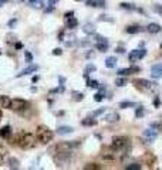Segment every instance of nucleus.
I'll use <instances>...</instances> for the list:
<instances>
[{
  "label": "nucleus",
  "instance_id": "18",
  "mask_svg": "<svg viewBox=\"0 0 162 170\" xmlns=\"http://www.w3.org/2000/svg\"><path fill=\"white\" fill-rule=\"evenodd\" d=\"M82 31L86 33V34H94L95 33V26L92 23H86L82 26Z\"/></svg>",
  "mask_w": 162,
  "mask_h": 170
},
{
  "label": "nucleus",
  "instance_id": "6",
  "mask_svg": "<svg viewBox=\"0 0 162 170\" xmlns=\"http://www.w3.org/2000/svg\"><path fill=\"white\" fill-rule=\"evenodd\" d=\"M132 84H134L135 88L138 91H141V92H148V91H151L155 88L154 84H151L148 80H144V78H135V80L132 81Z\"/></svg>",
  "mask_w": 162,
  "mask_h": 170
},
{
  "label": "nucleus",
  "instance_id": "7",
  "mask_svg": "<svg viewBox=\"0 0 162 170\" xmlns=\"http://www.w3.org/2000/svg\"><path fill=\"white\" fill-rule=\"evenodd\" d=\"M10 109L17 112V113H24V111L28 109V102L24 101V99H20V98L13 99V101H11V105H10Z\"/></svg>",
  "mask_w": 162,
  "mask_h": 170
},
{
  "label": "nucleus",
  "instance_id": "20",
  "mask_svg": "<svg viewBox=\"0 0 162 170\" xmlns=\"http://www.w3.org/2000/svg\"><path fill=\"white\" fill-rule=\"evenodd\" d=\"M10 136H11V128L10 126H4L0 129V138L9 139Z\"/></svg>",
  "mask_w": 162,
  "mask_h": 170
},
{
  "label": "nucleus",
  "instance_id": "47",
  "mask_svg": "<svg viewBox=\"0 0 162 170\" xmlns=\"http://www.w3.org/2000/svg\"><path fill=\"white\" fill-rule=\"evenodd\" d=\"M61 53H63V51H61V48H54V50H53L54 55H61Z\"/></svg>",
  "mask_w": 162,
  "mask_h": 170
},
{
  "label": "nucleus",
  "instance_id": "8",
  "mask_svg": "<svg viewBox=\"0 0 162 170\" xmlns=\"http://www.w3.org/2000/svg\"><path fill=\"white\" fill-rule=\"evenodd\" d=\"M142 162L146 165V167H149V169H154L155 166H157V156L151 152H146L144 156H142Z\"/></svg>",
  "mask_w": 162,
  "mask_h": 170
},
{
  "label": "nucleus",
  "instance_id": "38",
  "mask_svg": "<svg viewBox=\"0 0 162 170\" xmlns=\"http://www.w3.org/2000/svg\"><path fill=\"white\" fill-rule=\"evenodd\" d=\"M73 96H74L76 101H82V98H84V95L81 92H73Z\"/></svg>",
  "mask_w": 162,
  "mask_h": 170
},
{
  "label": "nucleus",
  "instance_id": "14",
  "mask_svg": "<svg viewBox=\"0 0 162 170\" xmlns=\"http://www.w3.org/2000/svg\"><path fill=\"white\" fill-rule=\"evenodd\" d=\"M146 31L151 33V34H157V33L161 31V26L157 24V23H151V24L146 26Z\"/></svg>",
  "mask_w": 162,
  "mask_h": 170
},
{
  "label": "nucleus",
  "instance_id": "23",
  "mask_svg": "<svg viewBox=\"0 0 162 170\" xmlns=\"http://www.w3.org/2000/svg\"><path fill=\"white\" fill-rule=\"evenodd\" d=\"M81 125H82V126H95V125H97V121L92 119V118H86V119L81 121Z\"/></svg>",
  "mask_w": 162,
  "mask_h": 170
},
{
  "label": "nucleus",
  "instance_id": "26",
  "mask_svg": "<svg viewBox=\"0 0 162 170\" xmlns=\"http://www.w3.org/2000/svg\"><path fill=\"white\" fill-rule=\"evenodd\" d=\"M127 82H128V81H127V78H125V77H121V75H119V78H117V80H115V85H117V86H125V85H127Z\"/></svg>",
  "mask_w": 162,
  "mask_h": 170
},
{
  "label": "nucleus",
  "instance_id": "22",
  "mask_svg": "<svg viewBox=\"0 0 162 170\" xmlns=\"http://www.w3.org/2000/svg\"><path fill=\"white\" fill-rule=\"evenodd\" d=\"M73 128L71 126H58L57 128V133L58 135H68V133H73Z\"/></svg>",
  "mask_w": 162,
  "mask_h": 170
},
{
  "label": "nucleus",
  "instance_id": "51",
  "mask_svg": "<svg viewBox=\"0 0 162 170\" xmlns=\"http://www.w3.org/2000/svg\"><path fill=\"white\" fill-rule=\"evenodd\" d=\"M57 1H58V0H49V4L54 6V4H57Z\"/></svg>",
  "mask_w": 162,
  "mask_h": 170
},
{
  "label": "nucleus",
  "instance_id": "50",
  "mask_svg": "<svg viewBox=\"0 0 162 170\" xmlns=\"http://www.w3.org/2000/svg\"><path fill=\"white\" fill-rule=\"evenodd\" d=\"M95 40H97V41H104V40H107V38L103 37V36H98V34H97V36H95Z\"/></svg>",
  "mask_w": 162,
  "mask_h": 170
},
{
  "label": "nucleus",
  "instance_id": "32",
  "mask_svg": "<svg viewBox=\"0 0 162 170\" xmlns=\"http://www.w3.org/2000/svg\"><path fill=\"white\" fill-rule=\"evenodd\" d=\"M30 4H32L34 9H43L44 1H43V0H34V1H33V3H30Z\"/></svg>",
  "mask_w": 162,
  "mask_h": 170
},
{
  "label": "nucleus",
  "instance_id": "62",
  "mask_svg": "<svg viewBox=\"0 0 162 170\" xmlns=\"http://www.w3.org/2000/svg\"><path fill=\"white\" fill-rule=\"evenodd\" d=\"M77 1H80V0H77Z\"/></svg>",
  "mask_w": 162,
  "mask_h": 170
},
{
  "label": "nucleus",
  "instance_id": "2",
  "mask_svg": "<svg viewBox=\"0 0 162 170\" xmlns=\"http://www.w3.org/2000/svg\"><path fill=\"white\" fill-rule=\"evenodd\" d=\"M16 139H17V145L22 149H24V150L36 148V145H37V142H38L37 136L30 132H20L16 136Z\"/></svg>",
  "mask_w": 162,
  "mask_h": 170
},
{
  "label": "nucleus",
  "instance_id": "25",
  "mask_svg": "<svg viewBox=\"0 0 162 170\" xmlns=\"http://www.w3.org/2000/svg\"><path fill=\"white\" fill-rule=\"evenodd\" d=\"M19 165H20V162H19L16 157H10V159H9V167H10V169H17Z\"/></svg>",
  "mask_w": 162,
  "mask_h": 170
},
{
  "label": "nucleus",
  "instance_id": "11",
  "mask_svg": "<svg viewBox=\"0 0 162 170\" xmlns=\"http://www.w3.org/2000/svg\"><path fill=\"white\" fill-rule=\"evenodd\" d=\"M144 138L148 140V143H152L154 142V139L157 138V130L155 129H145L144 130Z\"/></svg>",
  "mask_w": 162,
  "mask_h": 170
},
{
  "label": "nucleus",
  "instance_id": "40",
  "mask_svg": "<svg viewBox=\"0 0 162 170\" xmlns=\"http://www.w3.org/2000/svg\"><path fill=\"white\" fill-rule=\"evenodd\" d=\"M104 111H105V108H101V109H98V111H94L91 113V116H100V115H101V113H104Z\"/></svg>",
  "mask_w": 162,
  "mask_h": 170
},
{
  "label": "nucleus",
  "instance_id": "34",
  "mask_svg": "<svg viewBox=\"0 0 162 170\" xmlns=\"http://www.w3.org/2000/svg\"><path fill=\"white\" fill-rule=\"evenodd\" d=\"M125 169L127 170H141V165H138V163H131V165L125 166Z\"/></svg>",
  "mask_w": 162,
  "mask_h": 170
},
{
  "label": "nucleus",
  "instance_id": "31",
  "mask_svg": "<svg viewBox=\"0 0 162 170\" xmlns=\"http://www.w3.org/2000/svg\"><path fill=\"white\" fill-rule=\"evenodd\" d=\"M7 153H9V152H7V149H6L4 146H0V163L4 160V157L7 156Z\"/></svg>",
  "mask_w": 162,
  "mask_h": 170
},
{
  "label": "nucleus",
  "instance_id": "54",
  "mask_svg": "<svg viewBox=\"0 0 162 170\" xmlns=\"http://www.w3.org/2000/svg\"><path fill=\"white\" fill-rule=\"evenodd\" d=\"M70 16H74V13H73V11H68V13H65V14H64V17H70Z\"/></svg>",
  "mask_w": 162,
  "mask_h": 170
},
{
  "label": "nucleus",
  "instance_id": "44",
  "mask_svg": "<svg viewBox=\"0 0 162 170\" xmlns=\"http://www.w3.org/2000/svg\"><path fill=\"white\" fill-rule=\"evenodd\" d=\"M17 38H16V36H13V34H9L7 36V42H13V41H16Z\"/></svg>",
  "mask_w": 162,
  "mask_h": 170
},
{
  "label": "nucleus",
  "instance_id": "52",
  "mask_svg": "<svg viewBox=\"0 0 162 170\" xmlns=\"http://www.w3.org/2000/svg\"><path fill=\"white\" fill-rule=\"evenodd\" d=\"M90 44H91L90 41H82V42H81V45H82V47H87V45H90Z\"/></svg>",
  "mask_w": 162,
  "mask_h": 170
},
{
  "label": "nucleus",
  "instance_id": "4",
  "mask_svg": "<svg viewBox=\"0 0 162 170\" xmlns=\"http://www.w3.org/2000/svg\"><path fill=\"white\" fill-rule=\"evenodd\" d=\"M78 143H73V142H60V143L53 145L51 148L49 149V153L51 156L57 153H61V152H71L74 148H77Z\"/></svg>",
  "mask_w": 162,
  "mask_h": 170
},
{
  "label": "nucleus",
  "instance_id": "58",
  "mask_svg": "<svg viewBox=\"0 0 162 170\" xmlns=\"http://www.w3.org/2000/svg\"><path fill=\"white\" fill-rule=\"evenodd\" d=\"M6 1H7V0H0V6H3L6 3Z\"/></svg>",
  "mask_w": 162,
  "mask_h": 170
},
{
  "label": "nucleus",
  "instance_id": "33",
  "mask_svg": "<svg viewBox=\"0 0 162 170\" xmlns=\"http://www.w3.org/2000/svg\"><path fill=\"white\" fill-rule=\"evenodd\" d=\"M119 7H121V9H125V10H135V6L130 4V3H121Z\"/></svg>",
  "mask_w": 162,
  "mask_h": 170
},
{
  "label": "nucleus",
  "instance_id": "39",
  "mask_svg": "<svg viewBox=\"0 0 162 170\" xmlns=\"http://www.w3.org/2000/svg\"><path fill=\"white\" fill-rule=\"evenodd\" d=\"M92 71H95V65L88 64V65L86 67V74H88V72H92Z\"/></svg>",
  "mask_w": 162,
  "mask_h": 170
},
{
  "label": "nucleus",
  "instance_id": "27",
  "mask_svg": "<svg viewBox=\"0 0 162 170\" xmlns=\"http://www.w3.org/2000/svg\"><path fill=\"white\" fill-rule=\"evenodd\" d=\"M104 91H105V88L101 86V92H97V94L94 95V101H97V102L103 101V99H104Z\"/></svg>",
  "mask_w": 162,
  "mask_h": 170
},
{
  "label": "nucleus",
  "instance_id": "1",
  "mask_svg": "<svg viewBox=\"0 0 162 170\" xmlns=\"http://www.w3.org/2000/svg\"><path fill=\"white\" fill-rule=\"evenodd\" d=\"M111 149L115 152V154L119 153L121 157H125L127 154L130 153V149H131L130 139L125 138V136H117V138H114L112 142H111Z\"/></svg>",
  "mask_w": 162,
  "mask_h": 170
},
{
  "label": "nucleus",
  "instance_id": "35",
  "mask_svg": "<svg viewBox=\"0 0 162 170\" xmlns=\"http://www.w3.org/2000/svg\"><path fill=\"white\" fill-rule=\"evenodd\" d=\"M151 128H152V129H155V130H158V132H162V123L161 122L151 123Z\"/></svg>",
  "mask_w": 162,
  "mask_h": 170
},
{
  "label": "nucleus",
  "instance_id": "55",
  "mask_svg": "<svg viewBox=\"0 0 162 170\" xmlns=\"http://www.w3.org/2000/svg\"><path fill=\"white\" fill-rule=\"evenodd\" d=\"M58 81H60V84H64V78H63V77H58Z\"/></svg>",
  "mask_w": 162,
  "mask_h": 170
},
{
  "label": "nucleus",
  "instance_id": "19",
  "mask_svg": "<svg viewBox=\"0 0 162 170\" xmlns=\"http://www.w3.org/2000/svg\"><path fill=\"white\" fill-rule=\"evenodd\" d=\"M125 31L128 33V34H136V33L141 31V27L138 24H131V26L125 27Z\"/></svg>",
  "mask_w": 162,
  "mask_h": 170
},
{
  "label": "nucleus",
  "instance_id": "10",
  "mask_svg": "<svg viewBox=\"0 0 162 170\" xmlns=\"http://www.w3.org/2000/svg\"><path fill=\"white\" fill-rule=\"evenodd\" d=\"M140 71H141L140 67H130V68H121V69H118V72H117V74L121 75V77H127V75L134 74V72H140Z\"/></svg>",
  "mask_w": 162,
  "mask_h": 170
},
{
  "label": "nucleus",
  "instance_id": "63",
  "mask_svg": "<svg viewBox=\"0 0 162 170\" xmlns=\"http://www.w3.org/2000/svg\"><path fill=\"white\" fill-rule=\"evenodd\" d=\"M0 54H2V53H0Z\"/></svg>",
  "mask_w": 162,
  "mask_h": 170
},
{
  "label": "nucleus",
  "instance_id": "37",
  "mask_svg": "<svg viewBox=\"0 0 162 170\" xmlns=\"http://www.w3.org/2000/svg\"><path fill=\"white\" fill-rule=\"evenodd\" d=\"M87 85L91 86V88H100V84L97 81H91V80H87Z\"/></svg>",
  "mask_w": 162,
  "mask_h": 170
},
{
  "label": "nucleus",
  "instance_id": "49",
  "mask_svg": "<svg viewBox=\"0 0 162 170\" xmlns=\"http://www.w3.org/2000/svg\"><path fill=\"white\" fill-rule=\"evenodd\" d=\"M115 51H117L118 54H124L125 53V48L124 47H117V50H115Z\"/></svg>",
  "mask_w": 162,
  "mask_h": 170
},
{
  "label": "nucleus",
  "instance_id": "21",
  "mask_svg": "<svg viewBox=\"0 0 162 170\" xmlns=\"http://www.w3.org/2000/svg\"><path fill=\"white\" fill-rule=\"evenodd\" d=\"M95 47H97V50L100 51V53H105V51L108 50V41L107 40H104V41H97Z\"/></svg>",
  "mask_w": 162,
  "mask_h": 170
},
{
  "label": "nucleus",
  "instance_id": "59",
  "mask_svg": "<svg viewBox=\"0 0 162 170\" xmlns=\"http://www.w3.org/2000/svg\"><path fill=\"white\" fill-rule=\"evenodd\" d=\"M13 1H16V3H23L24 0H13Z\"/></svg>",
  "mask_w": 162,
  "mask_h": 170
},
{
  "label": "nucleus",
  "instance_id": "16",
  "mask_svg": "<svg viewBox=\"0 0 162 170\" xmlns=\"http://www.w3.org/2000/svg\"><path fill=\"white\" fill-rule=\"evenodd\" d=\"M0 105L3 106V108H7V109H10L11 99H10V98H9L7 95H2V96H0Z\"/></svg>",
  "mask_w": 162,
  "mask_h": 170
},
{
  "label": "nucleus",
  "instance_id": "15",
  "mask_svg": "<svg viewBox=\"0 0 162 170\" xmlns=\"http://www.w3.org/2000/svg\"><path fill=\"white\" fill-rule=\"evenodd\" d=\"M104 119H105L107 122H118V121H119V115L117 113V112H110V113L105 115Z\"/></svg>",
  "mask_w": 162,
  "mask_h": 170
},
{
  "label": "nucleus",
  "instance_id": "53",
  "mask_svg": "<svg viewBox=\"0 0 162 170\" xmlns=\"http://www.w3.org/2000/svg\"><path fill=\"white\" fill-rule=\"evenodd\" d=\"M54 10V6H50L49 9H46V13H50V11H53Z\"/></svg>",
  "mask_w": 162,
  "mask_h": 170
},
{
  "label": "nucleus",
  "instance_id": "41",
  "mask_svg": "<svg viewBox=\"0 0 162 170\" xmlns=\"http://www.w3.org/2000/svg\"><path fill=\"white\" fill-rule=\"evenodd\" d=\"M154 10H155V13H158V14H161L162 16V6L161 4H158L157 3V4L154 6Z\"/></svg>",
  "mask_w": 162,
  "mask_h": 170
},
{
  "label": "nucleus",
  "instance_id": "45",
  "mask_svg": "<svg viewBox=\"0 0 162 170\" xmlns=\"http://www.w3.org/2000/svg\"><path fill=\"white\" fill-rule=\"evenodd\" d=\"M16 23H17L16 19H11V20L9 21V27H10V28H13V27L16 26Z\"/></svg>",
  "mask_w": 162,
  "mask_h": 170
},
{
  "label": "nucleus",
  "instance_id": "13",
  "mask_svg": "<svg viewBox=\"0 0 162 170\" xmlns=\"http://www.w3.org/2000/svg\"><path fill=\"white\" fill-rule=\"evenodd\" d=\"M77 24H78V21L74 16L65 17V27L67 28H74V27H77Z\"/></svg>",
  "mask_w": 162,
  "mask_h": 170
},
{
  "label": "nucleus",
  "instance_id": "57",
  "mask_svg": "<svg viewBox=\"0 0 162 170\" xmlns=\"http://www.w3.org/2000/svg\"><path fill=\"white\" fill-rule=\"evenodd\" d=\"M22 47H23L22 42H17V44H16V48H22Z\"/></svg>",
  "mask_w": 162,
  "mask_h": 170
},
{
  "label": "nucleus",
  "instance_id": "30",
  "mask_svg": "<svg viewBox=\"0 0 162 170\" xmlns=\"http://www.w3.org/2000/svg\"><path fill=\"white\" fill-rule=\"evenodd\" d=\"M144 115H145V108L138 106V108H136V111H135V116H136V118H142Z\"/></svg>",
  "mask_w": 162,
  "mask_h": 170
},
{
  "label": "nucleus",
  "instance_id": "3",
  "mask_svg": "<svg viewBox=\"0 0 162 170\" xmlns=\"http://www.w3.org/2000/svg\"><path fill=\"white\" fill-rule=\"evenodd\" d=\"M36 136H37V140L40 143L47 145L53 140L54 133H53V130H51L50 128H47L46 125H40V126H37V129H36Z\"/></svg>",
  "mask_w": 162,
  "mask_h": 170
},
{
  "label": "nucleus",
  "instance_id": "46",
  "mask_svg": "<svg viewBox=\"0 0 162 170\" xmlns=\"http://www.w3.org/2000/svg\"><path fill=\"white\" fill-rule=\"evenodd\" d=\"M24 57H26V60L28 61V63H30V61L33 60V55H32L30 53H28V51H26V54H24Z\"/></svg>",
  "mask_w": 162,
  "mask_h": 170
},
{
  "label": "nucleus",
  "instance_id": "42",
  "mask_svg": "<svg viewBox=\"0 0 162 170\" xmlns=\"http://www.w3.org/2000/svg\"><path fill=\"white\" fill-rule=\"evenodd\" d=\"M154 106H155V108H159V106H161V99H159V96H155V98H154Z\"/></svg>",
  "mask_w": 162,
  "mask_h": 170
},
{
  "label": "nucleus",
  "instance_id": "48",
  "mask_svg": "<svg viewBox=\"0 0 162 170\" xmlns=\"http://www.w3.org/2000/svg\"><path fill=\"white\" fill-rule=\"evenodd\" d=\"M97 7H105V1L104 0H97Z\"/></svg>",
  "mask_w": 162,
  "mask_h": 170
},
{
  "label": "nucleus",
  "instance_id": "60",
  "mask_svg": "<svg viewBox=\"0 0 162 170\" xmlns=\"http://www.w3.org/2000/svg\"><path fill=\"white\" fill-rule=\"evenodd\" d=\"M0 119H2V111H0Z\"/></svg>",
  "mask_w": 162,
  "mask_h": 170
},
{
  "label": "nucleus",
  "instance_id": "28",
  "mask_svg": "<svg viewBox=\"0 0 162 170\" xmlns=\"http://www.w3.org/2000/svg\"><path fill=\"white\" fill-rule=\"evenodd\" d=\"M84 169L86 170H100L101 169V166L97 165V163H88V165L84 166Z\"/></svg>",
  "mask_w": 162,
  "mask_h": 170
},
{
  "label": "nucleus",
  "instance_id": "56",
  "mask_svg": "<svg viewBox=\"0 0 162 170\" xmlns=\"http://www.w3.org/2000/svg\"><path fill=\"white\" fill-rule=\"evenodd\" d=\"M92 55H94V54H92V53H87V55H86V57H87V58H91Z\"/></svg>",
  "mask_w": 162,
  "mask_h": 170
},
{
  "label": "nucleus",
  "instance_id": "43",
  "mask_svg": "<svg viewBox=\"0 0 162 170\" xmlns=\"http://www.w3.org/2000/svg\"><path fill=\"white\" fill-rule=\"evenodd\" d=\"M87 6H90V7H97V0H87Z\"/></svg>",
  "mask_w": 162,
  "mask_h": 170
},
{
  "label": "nucleus",
  "instance_id": "24",
  "mask_svg": "<svg viewBox=\"0 0 162 170\" xmlns=\"http://www.w3.org/2000/svg\"><path fill=\"white\" fill-rule=\"evenodd\" d=\"M115 64H117V58H115V57H108V58L105 60V67H107V68H114Z\"/></svg>",
  "mask_w": 162,
  "mask_h": 170
},
{
  "label": "nucleus",
  "instance_id": "36",
  "mask_svg": "<svg viewBox=\"0 0 162 170\" xmlns=\"http://www.w3.org/2000/svg\"><path fill=\"white\" fill-rule=\"evenodd\" d=\"M98 19H100V21H108V23H114V19H112V17L107 16V14H103V16H100Z\"/></svg>",
  "mask_w": 162,
  "mask_h": 170
},
{
  "label": "nucleus",
  "instance_id": "12",
  "mask_svg": "<svg viewBox=\"0 0 162 170\" xmlns=\"http://www.w3.org/2000/svg\"><path fill=\"white\" fill-rule=\"evenodd\" d=\"M151 75H152V78H161L162 77V64H157V65L152 67Z\"/></svg>",
  "mask_w": 162,
  "mask_h": 170
},
{
  "label": "nucleus",
  "instance_id": "29",
  "mask_svg": "<svg viewBox=\"0 0 162 170\" xmlns=\"http://www.w3.org/2000/svg\"><path fill=\"white\" fill-rule=\"evenodd\" d=\"M132 106H135L134 102H130V101L119 102V108H121V109H125V108H132Z\"/></svg>",
  "mask_w": 162,
  "mask_h": 170
},
{
  "label": "nucleus",
  "instance_id": "5",
  "mask_svg": "<svg viewBox=\"0 0 162 170\" xmlns=\"http://www.w3.org/2000/svg\"><path fill=\"white\" fill-rule=\"evenodd\" d=\"M54 163L57 165V167H65L71 163V152H61L53 156Z\"/></svg>",
  "mask_w": 162,
  "mask_h": 170
},
{
  "label": "nucleus",
  "instance_id": "61",
  "mask_svg": "<svg viewBox=\"0 0 162 170\" xmlns=\"http://www.w3.org/2000/svg\"><path fill=\"white\" fill-rule=\"evenodd\" d=\"M161 50H162V44H161Z\"/></svg>",
  "mask_w": 162,
  "mask_h": 170
},
{
  "label": "nucleus",
  "instance_id": "9",
  "mask_svg": "<svg viewBox=\"0 0 162 170\" xmlns=\"http://www.w3.org/2000/svg\"><path fill=\"white\" fill-rule=\"evenodd\" d=\"M146 55V50H135L132 53L130 54V61L131 63H135V61H138V60L144 58Z\"/></svg>",
  "mask_w": 162,
  "mask_h": 170
},
{
  "label": "nucleus",
  "instance_id": "17",
  "mask_svg": "<svg viewBox=\"0 0 162 170\" xmlns=\"http://www.w3.org/2000/svg\"><path fill=\"white\" fill-rule=\"evenodd\" d=\"M38 69V67L37 65H30V67H27L26 69H23L20 74H17V77H24V75H27V74H32V72H36Z\"/></svg>",
  "mask_w": 162,
  "mask_h": 170
}]
</instances>
